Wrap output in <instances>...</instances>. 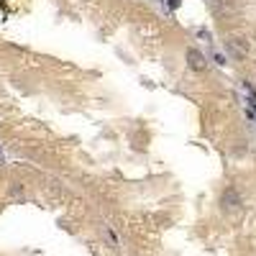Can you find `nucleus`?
Returning a JSON list of instances; mask_svg holds the SVG:
<instances>
[{
  "mask_svg": "<svg viewBox=\"0 0 256 256\" xmlns=\"http://www.w3.org/2000/svg\"><path fill=\"white\" fill-rule=\"evenodd\" d=\"M220 205H223L225 213H238V210H241V195H238V190H236V187L223 190V195H220Z\"/></svg>",
  "mask_w": 256,
  "mask_h": 256,
  "instance_id": "1",
  "label": "nucleus"
},
{
  "mask_svg": "<svg viewBox=\"0 0 256 256\" xmlns=\"http://www.w3.org/2000/svg\"><path fill=\"white\" fill-rule=\"evenodd\" d=\"M187 64H190V69H195V72H205V69H207L205 56H203V51H198V49H187Z\"/></svg>",
  "mask_w": 256,
  "mask_h": 256,
  "instance_id": "2",
  "label": "nucleus"
},
{
  "mask_svg": "<svg viewBox=\"0 0 256 256\" xmlns=\"http://www.w3.org/2000/svg\"><path fill=\"white\" fill-rule=\"evenodd\" d=\"M167 5H169V8H177V5H179V0H167Z\"/></svg>",
  "mask_w": 256,
  "mask_h": 256,
  "instance_id": "3",
  "label": "nucleus"
},
{
  "mask_svg": "<svg viewBox=\"0 0 256 256\" xmlns=\"http://www.w3.org/2000/svg\"><path fill=\"white\" fill-rule=\"evenodd\" d=\"M5 164V154H3V149H0V167Z\"/></svg>",
  "mask_w": 256,
  "mask_h": 256,
  "instance_id": "4",
  "label": "nucleus"
}]
</instances>
